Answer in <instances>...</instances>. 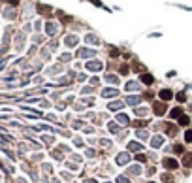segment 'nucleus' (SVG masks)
Here are the masks:
<instances>
[{
	"instance_id": "2",
	"label": "nucleus",
	"mask_w": 192,
	"mask_h": 183,
	"mask_svg": "<svg viewBox=\"0 0 192 183\" xmlns=\"http://www.w3.org/2000/svg\"><path fill=\"white\" fill-rule=\"evenodd\" d=\"M100 68H102V62H87V70H90V72H96Z\"/></svg>"
},
{
	"instance_id": "3",
	"label": "nucleus",
	"mask_w": 192,
	"mask_h": 183,
	"mask_svg": "<svg viewBox=\"0 0 192 183\" xmlns=\"http://www.w3.org/2000/svg\"><path fill=\"white\" fill-rule=\"evenodd\" d=\"M164 166H166V168H177L179 162H177V160H173V159H166L164 160Z\"/></svg>"
},
{
	"instance_id": "14",
	"label": "nucleus",
	"mask_w": 192,
	"mask_h": 183,
	"mask_svg": "<svg viewBox=\"0 0 192 183\" xmlns=\"http://www.w3.org/2000/svg\"><path fill=\"white\" fill-rule=\"evenodd\" d=\"M87 42H90V44H98V38L96 36H87Z\"/></svg>"
},
{
	"instance_id": "1",
	"label": "nucleus",
	"mask_w": 192,
	"mask_h": 183,
	"mask_svg": "<svg viewBox=\"0 0 192 183\" xmlns=\"http://www.w3.org/2000/svg\"><path fill=\"white\" fill-rule=\"evenodd\" d=\"M126 162H128V155H126V153H119V155H117V164L124 166Z\"/></svg>"
},
{
	"instance_id": "4",
	"label": "nucleus",
	"mask_w": 192,
	"mask_h": 183,
	"mask_svg": "<svg viewBox=\"0 0 192 183\" xmlns=\"http://www.w3.org/2000/svg\"><path fill=\"white\" fill-rule=\"evenodd\" d=\"M102 95L104 96H115V95H119V91H117V89H104Z\"/></svg>"
},
{
	"instance_id": "17",
	"label": "nucleus",
	"mask_w": 192,
	"mask_h": 183,
	"mask_svg": "<svg viewBox=\"0 0 192 183\" xmlns=\"http://www.w3.org/2000/svg\"><path fill=\"white\" fill-rule=\"evenodd\" d=\"M185 164H187V166L192 164V155H187V159H185Z\"/></svg>"
},
{
	"instance_id": "8",
	"label": "nucleus",
	"mask_w": 192,
	"mask_h": 183,
	"mask_svg": "<svg viewBox=\"0 0 192 183\" xmlns=\"http://www.w3.org/2000/svg\"><path fill=\"white\" fill-rule=\"evenodd\" d=\"M160 98H162V100H170V98H171V93L170 91H160Z\"/></svg>"
},
{
	"instance_id": "13",
	"label": "nucleus",
	"mask_w": 192,
	"mask_h": 183,
	"mask_svg": "<svg viewBox=\"0 0 192 183\" xmlns=\"http://www.w3.org/2000/svg\"><path fill=\"white\" fill-rule=\"evenodd\" d=\"M76 44H77V38L76 36H70V38H68V46H76Z\"/></svg>"
},
{
	"instance_id": "5",
	"label": "nucleus",
	"mask_w": 192,
	"mask_h": 183,
	"mask_svg": "<svg viewBox=\"0 0 192 183\" xmlns=\"http://www.w3.org/2000/svg\"><path fill=\"white\" fill-rule=\"evenodd\" d=\"M162 142H164V138H162V136H155V138H153V147H160Z\"/></svg>"
},
{
	"instance_id": "20",
	"label": "nucleus",
	"mask_w": 192,
	"mask_h": 183,
	"mask_svg": "<svg viewBox=\"0 0 192 183\" xmlns=\"http://www.w3.org/2000/svg\"><path fill=\"white\" fill-rule=\"evenodd\" d=\"M185 138H187V142H192V130H188V132H187V136H185Z\"/></svg>"
},
{
	"instance_id": "7",
	"label": "nucleus",
	"mask_w": 192,
	"mask_h": 183,
	"mask_svg": "<svg viewBox=\"0 0 192 183\" xmlns=\"http://www.w3.org/2000/svg\"><path fill=\"white\" fill-rule=\"evenodd\" d=\"M94 55V51H90V49H81L79 51V57H92Z\"/></svg>"
},
{
	"instance_id": "10",
	"label": "nucleus",
	"mask_w": 192,
	"mask_h": 183,
	"mask_svg": "<svg viewBox=\"0 0 192 183\" xmlns=\"http://www.w3.org/2000/svg\"><path fill=\"white\" fill-rule=\"evenodd\" d=\"M109 108H111V110H121L122 104H121V102H111V104H109Z\"/></svg>"
},
{
	"instance_id": "6",
	"label": "nucleus",
	"mask_w": 192,
	"mask_h": 183,
	"mask_svg": "<svg viewBox=\"0 0 192 183\" xmlns=\"http://www.w3.org/2000/svg\"><path fill=\"white\" fill-rule=\"evenodd\" d=\"M128 149H130V151H139V149H141V145H139L138 142H130Z\"/></svg>"
},
{
	"instance_id": "16",
	"label": "nucleus",
	"mask_w": 192,
	"mask_h": 183,
	"mask_svg": "<svg viewBox=\"0 0 192 183\" xmlns=\"http://www.w3.org/2000/svg\"><path fill=\"white\" fill-rule=\"evenodd\" d=\"M130 172H132V174H139V172H141V168H139V166H132V168H130Z\"/></svg>"
},
{
	"instance_id": "21",
	"label": "nucleus",
	"mask_w": 192,
	"mask_h": 183,
	"mask_svg": "<svg viewBox=\"0 0 192 183\" xmlns=\"http://www.w3.org/2000/svg\"><path fill=\"white\" fill-rule=\"evenodd\" d=\"M85 183H96V181H94V179H87Z\"/></svg>"
},
{
	"instance_id": "12",
	"label": "nucleus",
	"mask_w": 192,
	"mask_h": 183,
	"mask_svg": "<svg viewBox=\"0 0 192 183\" xmlns=\"http://www.w3.org/2000/svg\"><path fill=\"white\" fill-rule=\"evenodd\" d=\"M126 89H128V91H136V89H138V83H134V81H130L128 85H126Z\"/></svg>"
},
{
	"instance_id": "18",
	"label": "nucleus",
	"mask_w": 192,
	"mask_h": 183,
	"mask_svg": "<svg viewBox=\"0 0 192 183\" xmlns=\"http://www.w3.org/2000/svg\"><path fill=\"white\" fill-rule=\"evenodd\" d=\"M117 183H130V181L126 178H122V176H119V178H117Z\"/></svg>"
},
{
	"instance_id": "19",
	"label": "nucleus",
	"mask_w": 192,
	"mask_h": 183,
	"mask_svg": "<svg viewBox=\"0 0 192 183\" xmlns=\"http://www.w3.org/2000/svg\"><path fill=\"white\" fill-rule=\"evenodd\" d=\"M179 123H181V125H188V117H185V115H183V117L179 119Z\"/></svg>"
},
{
	"instance_id": "11",
	"label": "nucleus",
	"mask_w": 192,
	"mask_h": 183,
	"mask_svg": "<svg viewBox=\"0 0 192 183\" xmlns=\"http://www.w3.org/2000/svg\"><path fill=\"white\" fill-rule=\"evenodd\" d=\"M138 102H139V96H130V98H128V104H130V106L138 104Z\"/></svg>"
},
{
	"instance_id": "9",
	"label": "nucleus",
	"mask_w": 192,
	"mask_h": 183,
	"mask_svg": "<svg viewBox=\"0 0 192 183\" xmlns=\"http://www.w3.org/2000/svg\"><path fill=\"white\" fill-rule=\"evenodd\" d=\"M117 121H119V123H122V125H126V123H128V117H126L124 113H121V115H117Z\"/></svg>"
},
{
	"instance_id": "15",
	"label": "nucleus",
	"mask_w": 192,
	"mask_h": 183,
	"mask_svg": "<svg viewBox=\"0 0 192 183\" xmlns=\"http://www.w3.org/2000/svg\"><path fill=\"white\" fill-rule=\"evenodd\" d=\"M141 81H145V83H151V81H153V78L145 74V76H141Z\"/></svg>"
}]
</instances>
